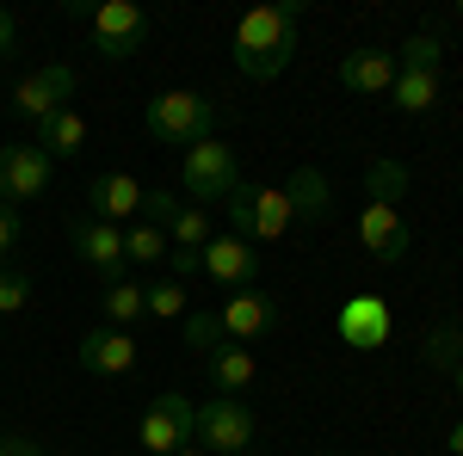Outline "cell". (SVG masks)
Instances as JSON below:
<instances>
[{
  "label": "cell",
  "mask_w": 463,
  "mask_h": 456,
  "mask_svg": "<svg viewBox=\"0 0 463 456\" xmlns=\"http://www.w3.org/2000/svg\"><path fill=\"white\" fill-rule=\"evenodd\" d=\"M297 19H303L297 0L253 6L248 19L235 25V69L248 80H279L290 69V56H297Z\"/></svg>",
  "instance_id": "obj_1"
},
{
  "label": "cell",
  "mask_w": 463,
  "mask_h": 456,
  "mask_svg": "<svg viewBox=\"0 0 463 456\" xmlns=\"http://www.w3.org/2000/svg\"><path fill=\"white\" fill-rule=\"evenodd\" d=\"M148 136L161 142V148H198V142L216 136V106L204 93H161V99H148Z\"/></svg>",
  "instance_id": "obj_2"
},
{
  "label": "cell",
  "mask_w": 463,
  "mask_h": 456,
  "mask_svg": "<svg viewBox=\"0 0 463 456\" xmlns=\"http://www.w3.org/2000/svg\"><path fill=\"white\" fill-rule=\"evenodd\" d=\"M69 13L93 25V50H99L106 62H130L148 43V13L130 6V0H99V6H93V0H74Z\"/></svg>",
  "instance_id": "obj_3"
},
{
  "label": "cell",
  "mask_w": 463,
  "mask_h": 456,
  "mask_svg": "<svg viewBox=\"0 0 463 456\" xmlns=\"http://www.w3.org/2000/svg\"><path fill=\"white\" fill-rule=\"evenodd\" d=\"M229 222H235L229 235H241V241H285L297 222V204L285 198V185H235Z\"/></svg>",
  "instance_id": "obj_4"
},
{
  "label": "cell",
  "mask_w": 463,
  "mask_h": 456,
  "mask_svg": "<svg viewBox=\"0 0 463 456\" xmlns=\"http://www.w3.org/2000/svg\"><path fill=\"white\" fill-rule=\"evenodd\" d=\"M235 185H241V161H235V148L229 142H198V148H185V167H179V191L204 210V204H229L235 198Z\"/></svg>",
  "instance_id": "obj_5"
},
{
  "label": "cell",
  "mask_w": 463,
  "mask_h": 456,
  "mask_svg": "<svg viewBox=\"0 0 463 456\" xmlns=\"http://www.w3.org/2000/svg\"><path fill=\"white\" fill-rule=\"evenodd\" d=\"M137 438H143L148 456L185 451V444L198 438V401H192V395H179V388L155 395V401H148V414H143V425H137Z\"/></svg>",
  "instance_id": "obj_6"
},
{
  "label": "cell",
  "mask_w": 463,
  "mask_h": 456,
  "mask_svg": "<svg viewBox=\"0 0 463 456\" xmlns=\"http://www.w3.org/2000/svg\"><path fill=\"white\" fill-rule=\"evenodd\" d=\"M198 438L211 456H248L253 451V407L235 395H211L198 407Z\"/></svg>",
  "instance_id": "obj_7"
},
{
  "label": "cell",
  "mask_w": 463,
  "mask_h": 456,
  "mask_svg": "<svg viewBox=\"0 0 463 456\" xmlns=\"http://www.w3.org/2000/svg\"><path fill=\"white\" fill-rule=\"evenodd\" d=\"M50 191V154L37 142H0V204H32Z\"/></svg>",
  "instance_id": "obj_8"
},
{
  "label": "cell",
  "mask_w": 463,
  "mask_h": 456,
  "mask_svg": "<svg viewBox=\"0 0 463 456\" xmlns=\"http://www.w3.org/2000/svg\"><path fill=\"white\" fill-rule=\"evenodd\" d=\"M222 333H229V346H253V340H266L279 321H285V309H279V296L272 290H260V284H248V290H235L222 309Z\"/></svg>",
  "instance_id": "obj_9"
},
{
  "label": "cell",
  "mask_w": 463,
  "mask_h": 456,
  "mask_svg": "<svg viewBox=\"0 0 463 456\" xmlns=\"http://www.w3.org/2000/svg\"><path fill=\"white\" fill-rule=\"evenodd\" d=\"M69 99H74V69H69V62H43V69H32L19 87H13V111L32 117V124L56 117Z\"/></svg>",
  "instance_id": "obj_10"
},
{
  "label": "cell",
  "mask_w": 463,
  "mask_h": 456,
  "mask_svg": "<svg viewBox=\"0 0 463 456\" xmlns=\"http://www.w3.org/2000/svg\"><path fill=\"white\" fill-rule=\"evenodd\" d=\"M334 333L353 351H383L395 340V309L383 296H346V309L334 315Z\"/></svg>",
  "instance_id": "obj_11"
},
{
  "label": "cell",
  "mask_w": 463,
  "mask_h": 456,
  "mask_svg": "<svg viewBox=\"0 0 463 456\" xmlns=\"http://www.w3.org/2000/svg\"><path fill=\"white\" fill-rule=\"evenodd\" d=\"M69 247H74V259H80L87 272H99L106 284H118V272H124V228H111L99 216H80V222H69Z\"/></svg>",
  "instance_id": "obj_12"
},
{
  "label": "cell",
  "mask_w": 463,
  "mask_h": 456,
  "mask_svg": "<svg viewBox=\"0 0 463 456\" xmlns=\"http://www.w3.org/2000/svg\"><path fill=\"white\" fill-rule=\"evenodd\" d=\"M358 247H364L377 265H402V259H408V222H402V210L364 198V210H358Z\"/></svg>",
  "instance_id": "obj_13"
},
{
  "label": "cell",
  "mask_w": 463,
  "mask_h": 456,
  "mask_svg": "<svg viewBox=\"0 0 463 456\" xmlns=\"http://www.w3.org/2000/svg\"><path fill=\"white\" fill-rule=\"evenodd\" d=\"M74 364L87 377H130L137 370V340L124 327H93L80 346H74Z\"/></svg>",
  "instance_id": "obj_14"
},
{
  "label": "cell",
  "mask_w": 463,
  "mask_h": 456,
  "mask_svg": "<svg viewBox=\"0 0 463 456\" xmlns=\"http://www.w3.org/2000/svg\"><path fill=\"white\" fill-rule=\"evenodd\" d=\"M204 278L222 284L229 296L248 290L260 278V247H248L241 235H211V247H204Z\"/></svg>",
  "instance_id": "obj_15"
},
{
  "label": "cell",
  "mask_w": 463,
  "mask_h": 456,
  "mask_svg": "<svg viewBox=\"0 0 463 456\" xmlns=\"http://www.w3.org/2000/svg\"><path fill=\"white\" fill-rule=\"evenodd\" d=\"M395 50H346V62H340V87L358 93V99H383L395 87Z\"/></svg>",
  "instance_id": "obj_16"
},
{
  "label": "cell",
  "mask_w": 463,
  "mask_h": 456,
  "mask_svg": "<svg viewBox=\"0 0 463 456\" xmlns=\"http://www.w3.org/2000/svg\"><path fill=\"white\" fill-rule=\"evenodd\" d=\"M143 198H148V185L137 173H99L93 185H87V204H93V216L99 222H124V216H143Z\"/></svg>",
  "instance_id": "obj_17"
},
{
  "label": "cell",
  "mask_w": 463,
  "mask_h": 456,
  "mask_svg": "<svg viewBox=\"0 0 463 456\" xmlns=\"http://www.w3.org/2000/svg\"><path fill=\"white\" fill-rule=\"evenodd\" d=\"M87 136H93V124H87L74 106H62L56 117H43V124H37V148H43L50 161H69V154H80V148H87Z\"/></svg>",
  "instance_id": "obj_18"
},
{
  "label": "cell",
  "mask_w": 463,
  "mask_h": 456,
  "mask_svg": "<svg viewBox=\"0 0 463 456\" xmlns=\"http://www.w3.org/2000/svg\"><path fill=\"white\" fill-rule=\"evenodd\" d=\"M99 315H106V327H137V321L148 315V284H130V278H118L106 284V296H99Z\"/></svg>",
  "instance_id": "obj_19"
},
{
  "label": "cell",
  "mask_w": 463,
  "mask_h": 456,
  "mask_svg": "<svg viewBox=\"0 0 463 456\" xmlns=\"http://www.w3.org/2000/svg\"><path fill=\"white\" fill-rule=\"evenodd\" d=\"M204 370H211V388H216V395H241V388L260 377V364H253L248 346H222L216 358H204Z\"/></svg>",
  "instance_id": "obj_20"
},
{
  "label": "cell",
  "mask_w": 463,
  "mask_h": 456,
  "mask_svg": "<svg viewBox=\"0 0 463 456\" xmlns=\"http://www.w3.org/2000/svg\"><path fill=\"white\" fill-rule=\"evenodd\" d=\"M395 111H408V117H420V111H432L439 99H445V74H420V69H402L395 74Z\"/></svg>",
  "instance_id": "obj_21"
},
{
  "label": "cell",
  "mask_w": 463,
  "mask_h": 456,
  "mask_svg": "<svg viewBox=\"0 0 463 456\" xmlns=\"http://www.w3.org/2000/svg\"><path fill=\"white\" fill-rule=\"evenodd\" d=\"M285 198L297 204V222H321L327 216V179L316 173V167H297L285 185Z\"/></svg>",
  "instance_id": "obj_22"
},
{
  "label": "cell",
  "mask_w": 463,
  "mask_h": 456,
  "mask_svg": "<svg viewBox=\"0 0 463 456\" xmlns=\"http://www.w3.org/2000/svg\"><path fill=\"white\" fill-rule=\"evenodd\" d=\"M179 333H185V346L198 351V358H216V351L229 346V333H222V315H216V309H185Z\"/></svg>",
  "instance_id": "obj_23"
},
{
  "label": "cell",
  "mask_w": 463,
  "mask_h": 456,
  "mask_svg": "<svg viewBox=\"0 0 463 456\" xmlns=\"http://www.w3.org/2000/svg\"><path fill=\"white\" fill-rule=\"evenodd\" d=\"M161 259H167V228L130 222L124 228V265H161Z\"/></svg>",
  "instance_id": "obj_24"
},
{
  "label": "cell",
  "mask_w": 463,
  "mask_h": 456,
  "mask_svg": "<svg viewBox=\"0 0 463 456\" xmlns=\"http://www.w3.org/2000/svg\"><path fill=\"white\" fill-rule=\"evenodd\" d=\"M420 364H432V370H445V377H451V370L463 364V327H451V321H445V327H432L427 346H420Z\"/></svg>",
  "instance_id": "obj_25"
},
{
  "label": "cell",
  "mask_w": 463,
  "mask_h": 456,
  "mask_svg": "<svg viewBox=\"0 0 463 456\" xmlns=\"http://www.w3.org/2000/svg\"><path fill=\"white\" fill-rule=\"evenodd\" d=\"M395 69H420V74H445V43L432 32H414L395 50Z\"/></svg>",
  "instance_id": "obj_26"
},
{
  "label": "cell",
  "mask_w": 463,
  "mask_h": 456,
  "mask_svg": "<svg viewBox=\"0 0 463 456\" xmlns=\"http://www.w3.org/2000/svg\"><path fill=\"white\" fill-rule=\"evenodd\" d=\"M167 247H192V253H204V247H211V216L198 210V204H179V216L167 222Z\"/></svg>",
  "instance_id": "obj_27"
},
{
  "label": "cell",
  "mask_w": 463,
  "mask_h": 456,
  "mask_svg": "<svg viewBox=\"0 0 463 456\" xmlns=\"http://www.w3.org/2000/svg\"><path fill=\"white\" fill-rule=\"evenodd\" d=\"M148 315H155V321H185V284H179V278L148 284Z\"/></svg>",
  "instance_id": "obj_28"
},
{
  "label": "cell",
  "mask_w": 463,
  "mask_h": 456,
  "mask_svg": "<svg viewBox=\"0 0 463 456\" xmlns=\"http://www.w3.org/2000/svg\"><path fill=\"white\" fill-rule=\"evenodd\" d=\"M402 185H408V167H395V161H377L371 179H364V198H377V204H395L402 198Z\"/></svg>",
  "instance_id": "obj_29"
},
{
  "label": "cell",
  "mask_w": 463,
  "mask_h": 456,
  "mask_svg": "<svg viewBox=\"0 0 463 456\" xmlns=\"http://www.w3.org/2000/svg\"><path fill=\"white\" fill-rule=\"evenodd\" d=\"M25 302H32V278H25V272H13V265H0V321H6V315H25Z\"/></svg>",
  "instance_id": "obj_30"
},
{
  "label": "cell",
  "mask_w": 463,
  "mask_h": 456,
  "mask_svg": "<svg viewBox=\"0 0 463 456\" xmlns=\"http://www.w3.org/2000/svg\"><path fill=\"white\" fill-rule=\"evenodd\" d=\"M167 265H174V278H198V272H204V253H192V247H167Z\"/></svg>",
  "instance_id": "obj_31"
},
{
  "label": "cell",
  "mask_w": 463,
  "mask_h": 456,
  "mask_svg": "<svg viewBox=\"0 0 463 456\" xmlns=\"http://www.w3.org/2000/svg\"><path fill=\"white\" fill-rule=\"evenodd\" d=\"M0 456H50L37 438H25V432H0Z\"/></svg>",
  "instance_id": "obj_32"
},
{
  "label": "cell",
  "mask_w": 463,
  "mask_h": 456,
  "mask_svg": "<svg viewBox=\"0 0 463 456\" xmlns=\"http://www.w3.org/2000/svg\"><path fill=\"white\" fill-rule=\"evenodd\" d=\"M19 247V210L13 204H0V265H6V253Z\"/></svg>",
  "instance_id": "obj_33"
},
{
  "label": "cell",
  "mask_w": 463,
  "mask_h": 456,
  "mask_svg": "<svg viewBox=\"0 0 463 456\" xmlns=\"http://www.w3.org/2000/svg\"><path fill=\"white\" fill-rule=\"evenodd\" d=\"M13 43H19V19H13V13H6V6H0V56H6V50H13Z\"/></svg>",
  "instance_id": "obj_34"
},
{
  "label": "cell",
  "mask_w": 463,
  "mask_h": 456,
  "mask_svg": "<svg viewBox=\"0 0 463 456\" xmlns=\"http://www.w3.org/2000/svg\"><path fill=\"white\" fill-rule=\"evenodd\" d=\"M445 451H451V456H463V420L451 425V432H445Z\"/></svg>",
  "instance_id": "obj_35"
},
{
  "label": "cell",
  "mask_w": 463,
  "mask_h": 456,
  "mask_svg": "<svg viewBox=\"0 0 463 456\" xmlns=\"http://www.w3.org/2000/svg\"><path fill=\"white\" fill-rule=\"evenodd\" d=\"M174 456H211V451H204V444H185V451H174Z\"/></svg>",
  "instance_id": "obj_36"
},
{
  "label": "cell",
  "mask_w": 463,
  "mask_h": 456,
  "mask_svg": "<svg viewBox=\"0 0 463 456\" xmlns=\"http://www.w3.org/2000/svg\"><path fill=\"white\" fill-rule=\"evenodd\" d=\"M451 388H458V401H463V364H458V370H451Z\"/></svg>",
  "instance_id": "obj_37"
},
{
  "label": "cell",
  "mask_w": 463,
  "mask_h": 456,
  "mask_svg": "<svg viewBox=\"0 0 463 456\" xmlns=\"http://www.w3.org/2000/svg\"><path fill=\"white\" fill-rule=\"evenodd\" d=\"M248 456H260V451H248Z\"/></svg>",
  "instance_id": "obj_38"
},
{
  "label": "cell",
  "mask_w": 463,
  "mask_h": 456,
  "mask_svg": "<svg viewBox=\"0 0 463 456\" xmlns=\"http://www.w3.org/2000/svg\"><path fill=\"white\" fill-rule=\"evenodd\" d=\"M458 13H463V6H458Z\"/></svg>",
  "instance_id": "obj_39"
}]
</instances>
